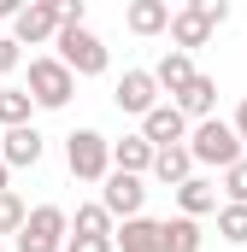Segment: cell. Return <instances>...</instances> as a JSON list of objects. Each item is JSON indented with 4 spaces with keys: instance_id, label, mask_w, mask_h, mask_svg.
<instances>
[{
    "instance_id": "6da1fadb",
    "label": "cell",
    "mask_w": 247,
    "mask_h": 252,
    "mask_svg": "<svg viewBox=\"0 0 247 252\" xmlns=\"http://www.w3.org/2000/svg\"><path fill=\"white\" fill-rule=\"evenodd\" d=\"M65 164L77 182H106L112 176V141L100 129H71L65 135Z\"/></svg>"
},
{
    "instance_id": "7a4b0ae2",
    "label": "cell",
    "mask_w": 247,
    "mask_h": 252,
    "mask_svg": "<svg viewBox=\"0 0 247 252\" xmlns=\"http://www.w3.org/2000/svg\"><path fill=\"white\" fill-rule=\"evenodd\" d=\"M188 153H194V164L230 170V164H242V135H236V124L206 118V124H194V135H188Z\"/></svg>"
},
{
    "instance_id": "3957f363",
    "label": "cell",
    "mask_w": 247,
    "mask_h": 252,
    "mask_svg": "<svg viewBox=\"0 0 247 252\" xmlns=\"http://www.w3.org/2000/svg\"><path fill=\"white\" fill-rule=\"evenodd\" d=\"M71 94H77V70L65 59H30V100L41 112H59Z\"/></svg>"
},
{
    "instance_id": "277c9868",
    "label": "cell",
    "mask_w": 247,
    "mask_h": 252,
    "mask_svg": "<svg viewBox=\"0 0 247 252\" xmlns=\"http://www.w3.org/2000/svg\"><path fill=\"white\" fill-rule=\"evenodd\" d=\"M65 247H71V217L59 205H36L18 235V252H65Z\"/></svg>"
},
{
    "instance_id": "5b68a950",
    "label": "cell",
    "mask_w": 247,
    "mask_h": 252,
    "mask_svg": "<svg viewBox=\"0 0 247 252\" xmlns=\"http://www.w3.org/2000/svg\"><path fill=\"white\" fill-rule=\"evenodd\" d=\"M59 59L77 70V76H100L106 70V41L88 30V24H65L59 30Z\"/></svg>"
},
{
    "instance_id": "8992f818",
    "label": "cell",
    "mask_w": 247,
    "mask_h": 252,
    "mask_svg": "<svg viewBox=\"0 0 247 252\" xmlns=\"http://www.w3.org/2000/svg\"><path fill=\"white\" fill-rule=\"evenodd\" d=\"M59 30H65V18H59V0H30L18 18H12V41L24 47H41V41H59Z\"/></svg>"
},
{
    "instance_id": "52a82bcc",
    "label": "cell",
    "mask_w": 247,
    "mask_h": 252,
    "mask_svg": "<svg viewBox=\"0 0 247 252\" xmlns=\"http://www.w3.org/2000/svg\"><path fill=\"white\" fill-rule=\"evenodd\" d=\"M159 76L153 70H124L118 76V88H112V100H118V112H135V118H147L153 106H159Z\"/></svg>"
},
{
    "instance_id": "ba28073f",
    "label": "cell",
    "mask_w": 247,
    "mask_h": 252,
    "mask_svg": "<svg viewBox=\"0 0 247 252\" xmlns=\"http://www.w3.org/2000/svg\"><path fill=\"white\" fill-rule=\"evenodd\" d=\"M141 135H147V141H153V147L165 153V147H183V141L194 135V129H188L183 106H177V100H165V106H153V112L141 118Z\"/></svg>"
},
{
    "instance_id": "9c48e42d",
    "label": "cell",
    "mask_w": 247,
    "mask_h": 252,
    "mask_svg": "<svg viewBox=\"0 0 247 252\" xmlns=\"http://www.w3.org/2000/svg\"><path fill=\"white\" fill-rule=\"evenodd\" d=\"M141 199H147V188H141V176H124V170H112L106 176V188H100V205L112 211V217H141Z\"/></svg>"
},
{
    "instance_id": "30bf717a",
    "label": "cell",
    "mask_w": 247,
    "mask_h": 252,
    "mask_svg": "<svg viewBox=\"0 0 247 252\" xmlns=\"http://www.w3.org/2000/svg\"><path fill=\"white\" fill-rule=\"evenodd\" d=\"M41 153H47V141H41V129H36V124H24V129H6V135H0V158H6V170L41 164Z\"/></svg>"
},
{
    "instance_id": "8fae6325",
    "label": "cell",
    "mask_w": 247,
    "mask_h": 252,
    "mask_svg": "<svg viewBox=\"0 0 247 252\" xmlns=\"http://www.w3.org/2000/svg\"><path fill=\"white\" fill-rule=\"evenodd\" d=\"M218 24L206 18V6L194 0V6H177V18H171V41H177V53H194V47H206V35H212Z\"/></svg>"
},
{
    "instance_id": "7c38bea8",
    "label": "cell",
    "mask_w": 247,
    "mask_h": 252,
    "mask_svg": "<svg viewBox=\"0 0 247 252\" xmlns=\"http://www.w3.org/2000/svg\"><path fill=\"white\" fill-rule=\"evenodd\" d=\"M153 158H159V147H153L147 135H124V141H112V170H124V176H147Z\"/></svg>"
},
{
    "instance_id": "4fadbf2b",
    "label": "cell",
    "mask_w": 247,
    "mask_h": 252,
    "mask_svg": "<svg viewBox=\"0 0 247 252\" xmlns=\"http://www.w3.org/2000/svg\"><path fill=\"white\" fill-rule=\"evenodd\" d=\"M118 252H165V223H153V217H129L118 223Z\"/></svg>"
},
{
    "instance_id": "5bb4252c",
    "label": "cell",
    "mask_w": 247,
    "mask_h": 252,
    "mask_svg": "<svg viewBox=\"0 0 247 252\" xmlns=\"http://www.w3.org/2000/svg\"><path fill=\"white\" fill-rule=\"evenodd\" d=\"M177 106H183V118L206 124V118H212V106H218V82H212V76H194L183 94H177Z\"/></svg>"
},
{
    "instance_id": "9a60e30c",
    "label": "cell",
    "mask_w": 247,
    "mask_h": 252,
    "mask_svg": "<svg viewBox=\"0 0 247 252\" xmlns=\"http://www.w3.org/2000/svg\"><path fill=\"white\" fill-rule=\"evenodd\" d=\"M153 176H159L165 188H183V182H194V153H188V147H165V153L153 158Z\"/></svg>"
},
{
    "instance_id": "2e32d148",
    "label": "cell",
    "mask_w": 247,
    "mask_h": 252,
    "mask_svg": "<svg viewBox=\"0 0 247 252\" xmlns=\"http://www.w3.org/2000/svg\"><path fill=\"white\" fill-rule=\"evenodd\" d=\"M153 76H159V88H165V94H183V88L200 76V70H194V59H188V53H177V47H171L165 59L153 64Z\"/></svg>"
},
{
    "instance_id": "e0dca14e",
    "label": "cell",
    "mask_w": 247,
    "mask_h": 252,
    "mask_svg": "<svg viewBox=\"0 0 247 252\" xmlns=\"http://www.w3.org/2000/svg\"><path fill=\"white\" fill-rule=\"evenodd\" d=\"M171 18H177V12H171L165 0H135V6H129V30H135V35H159V30H171Z\"/></svg>"
},
{
    "instance_id": "ac0fdd59",
    "label": "cell",
    "mask_w": 247,
    "mask_h": 252,
    "mask_svg": "<svg viewBox=\"0 0 247 252\" xmlns=\"http://www.w3.org/2000/svg\"><path fill=\"white\" fill-rule=\"evenodd\" d=\"M177 205H183V217H206V211H218V188L206 176H194V182L177 188Z\"/></svg>"
},
{
    "instance_id": "d6986e66",
    "label": "cell",
    "mask_w": 247,
    "mask_h": 252,
    "mask_svg": "<svg viewBox=\"0 0 247 252\" xmlns=\"http://www.w3.org/2000/svg\"><path fill=\"white\" fill-rule=\"evenodd\" d=\"M30 88H0V129H24L30 124Z\"/></svg>"
},
{
    "instance_id": "ffe728a7",
    "label": "cell",
    "mask_w": 247,
    "mask_h": 252,
    "mask_svg": "<svg viewBox=\"0 0 247 252\" xmlns=\"http://www.w3.org/2000/svg\"><path fill=\"white\" fill-rule=\"evenodd\" d=\"M165 252H200V223L194 217H165Z\"/></svg>"
},
{
    "instance_id": "44dd1931",
    "label": "cell",
    "mask_w": 247,
    "mask_h": 252,
    "mask_svg": "<svg viewBox=\"0 0 247 252\" xmlns=\"http://www.w3.org/2000/svg\"><path fill=\"white\" fill-rule=\"evenodd\" d=\"M71 235H100V241H112L118 229H112V211H106V205H77V223H71Z\"/></svg>"
},
{
    "instance_id": "7402d4cb",
    "label": "cell",
    "mask_w": 247,
    "mask_h": 252,
    "mask_svg": "<svg viewBox=\"0 0 247 252\" xmlns=\"http://www.w3.org/2000/svg\"><path fill=\"white\" fill-rule=\"evenodd\" d=\"M218 235L230 247H247V205H218Z\"/></svg>"
},
{
    "instance_id": "603a6c76",
    "label": "cell",
    "mask_w": 247,
    "mask_h": 252,
    "mask_svg": "<svg viewBox=\"0 0 247 252\" xmlns=\"http://www.w3.org/2000/svg\"><path fill=\"white\" fill-rule=\"evenodd\" d=\"M24 223H30V205L18 193H0V235H24Z\"/></svg>"
},
{
    "instance_id": "cb8c5ba5",
    "label": "cell",
    "mask_w": 247,
    "mask_h": 252,
    "mask_svg": "<svg viewBox=\"0 0 247 252\" xmlns=\"http://www.w3.org/2000/svg\"><path fill=\"white\" fill-rule=\"evenodd\" d=\"M224 193H230V205H247V158L224 170Z\"/></svg>"
},
{
    "instance_id": "d4e9b609",
    "label": "cell",
    "mask_w": 247,
    "mask_h": 252,
    "mask_svg": "<svg viewBox=\"0 0 247 252\" xmlns=\"http://www.w3.org/2000/svg\"><path fill=\"white\" fill-rule=\"evenodd\" d=\"M18 64H24V47H18L12 35H0V76H12Z\"/></svg>"
},
{
    "instance_id": "484cf974",
    "label": "cell",
    "mask_w": 247,
    "mask_h": 252,
    "mask_svg": "<svg viewBox=\"0 0 247 252\" xmlns=\"http://www.w3.org/2000/svg\"><path fill=\"white\" fill-rule=\"evenodd\" d=\"M65 252H118V241H100V235H71Z\"/></svg>"
},
{
    "instance_id": "4316f807",
    "label": "cell",
    "mask_w": 247,
    "mask_h": 252,
    "mask_svg": "<svg viewBox=\"0 0 247 252\" xmlns=\"http://www.w3.org/2000/svg\"><path fill=\"white\" fill-rule=\"evenodd\" d=\"M59 18H65V24H82V18H88V6H82V0H59Z\"/></svg>"
},
{
    "instance_id": "83f0119b",
    "label": "cell",
    "mask_w": 247,
    "mask_h": 252,
    "mask_svg": "<svg viewBox=\"0 0 247 252\" xmlns=\"http://www.w3.org/2000/svg\"><path fill=\"white\" fill-rule=\"evenodd\" d=\"M236 135H242V147H247V100L236 106Z\"/></svg>"
},
{
    "instance_id": "f1b7e54d",
    "label": "cell",
    "mask_w": 247,
    "mask_h": 252,
    "mask_svg": "<svg viewBox=\"0 0 247 252\" xmlns=\"http://www.w3.org/2000/svg\"><path fill=\"white\" fill-rule=\"evenodd\" d=\"M0 193H12V188H6V158H0Z\"/></svg>"
},
{
    "instance_id": "f546056e",
    "label": "cell",
    "mask_w": 247,
    "mask_h": 252,
    "mask_svg": "<svg viewBox=\"0 0 247 252\" xmlns=\"http://www.w3.org/2000/svg\"><path fill=\"white\" fill-rule=\"evenodd\" d=\"M0 252H6V247H0Z\"/></svg>"
}]
</instances>
